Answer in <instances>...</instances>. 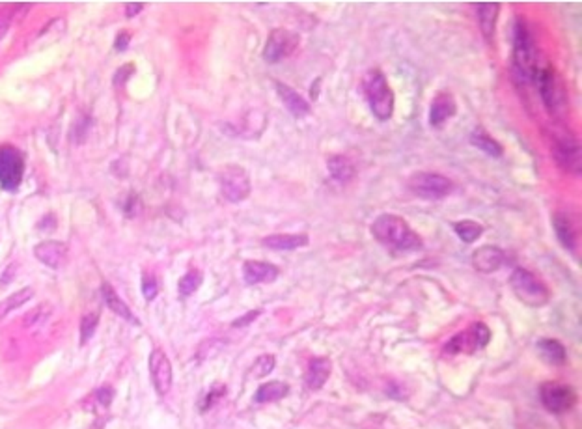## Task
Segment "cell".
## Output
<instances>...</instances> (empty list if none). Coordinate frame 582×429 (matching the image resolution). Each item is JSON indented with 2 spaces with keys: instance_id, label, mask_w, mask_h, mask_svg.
<instances>
[{
  "instance_id": "f546056e",
  "label": "cell",
  "mask_w": 582,
  "mask_h": 429,
  "mask_svg": "<svg viewBox=\"0 0 582 429\" xmlns=\"http://www.w3.org/2000/svg\"><path fill=\"white\" fill-rule=\"evenodd\" d=\"M202 272L198 269H191L188 272H185L182 278H180V284H177V291L182 297H191L194 291L198 290L202 284Z\"/></svg>"
},
{
  "instance_id": "ffe728a7",
  "label": "cell",
  "mask_w": 582,
  "mask_h": 429,
  "mask_svg": "<svg viewBox=\"0 0 582 429\" xmlns=\"http://www.w3.org/2000/svg\"><path fill=\"white\" fill-rule=\"evenodd\" d=\"M332 372V362L325 357H316L310 360L307 370V385L310 390H321Z\"/></svg>"
},
{
  "instance_id": "60d3db41",
  "label": "cell",
  "mask_w": 582,
  "mask_h": 429,
  "mask_svg": "<svg viewBox=\"0 0 582 429\" xmlns=\"http://www.w3.org/2000/svg\"><path fill=\"white\" fill-rule=\"evenodd\" d=\"M138 209H140V202H138L137 196H129L127 198L126 206H124V211H126L127 217H135V214H138Z\"/></svg>"
},
{
  "instance_id": "4316f807",
  "label": "cell",
  "mask_w": 582,
  "mask_h": 429,
  "mask_svg": "<svg viewBox=\"0 0 582 429\" xmlns=\"http://www.w3.org/2000/svg\"><path fill=\"white\" fill-rule=\"evenodd\" d=\"M470 144L482 150L483 153H487L491 157H502L504 155V148L501 146V142H496L491 134H487L483 129H474L472 134H470Z\"/></svg>"
},
{
  "instance_id": "f1b7e54d",
  "label": "cell",
  "mask_w": 582,
  "mask_h": 429,
  "mask_svg": "<svg viewBox=\"0 0 582 429\" xmlns=\"http://www.w3.org/2000/svg\"><path fill=\"white\" fill-rule=\"evenodd\" d=\"M454 232L459 239L463 243H474L482 237V234L485 232V228L482 224H478L474 221H459L454 224Z\"/></svg>"
},
{
  "instance_id": "30bf717a",
  "label": "cell",
  "mask_w": 582,
  "mask_h": 429,
  "mask_svg": "<svg viewBox=\"0 0 582 429\" xmlns=\"http://www.w3.org/2000/svg\"><path fill=\"white\" fill-rule=\"evenodd\" d=\"M299 41H301V38L293 30H288V28L271 30L267 41H265V47H263V60L269 63H278L282 60H286L297 51Z\"/></svg>"
},
{
  "instance_id": "603a6c76",
  "label": "cell",
  "mask_w": 582,
  "mask_h": 429,
  "mask_svg": "<svg viewBox=\"0 0 582 429\" xmlns=\"http://www.w3.org/2000/svg\"><path fill=\"white\" fill-rule=\"evenodd\" d=\"M262 245L271 248V250H295L301 246L308 245V235L307 234H273L269 237H263Z\"/></svg>"
},
{
  "instance_id": "8d00e7d4",
  "label": "cell",
  "mask_w": 582,
  "mask_h": 429,
  "mask_svg": "<svg viewBox=\"0 0 582 429\" xmlns=\"http://www.w3.org/2000/svg\"><path fill=\"white\" fill-rule=\"evenodd\" d=\"M113 398H114L113 386H101V388H97V390L94 392V399L101 405V407H108V405L113 403Z\"/></svg>"
},
{
  "instance_id": "2e32d148",
  "label": "cell",
  "mask_w": 582,
  "mask_h": 429,
  "mask_svg": "<svg viewBox=\"0 0 582 429\" xmlns=\"http://www.w3.org/2000/svg\"><path fill=\"white\" fill-rule=\"evenodd\" d=\"M457 112V103L454 99V95L448 92H438L433 97L431 107H429V126L431 127H443L446 121L454 118Z\"/></svg>"
},
{
  "instance_id": "277c9868",
  "label": "cell",
  "mask_w": 582,
  "mask_h": 429,
  "mask_svg": "<svg viewBox=\"0 0 582 429\" xmlns=\"http://www.w3.org/2000/svg\"><path fill=\"white\" fill-rule=\"evenodd\" d=\"M510 288H512V291H514L515 297L519 299L521 303H525L526 306H532V308L545 306V304L549 303V299H551L549 288L534 272L526 271L523 267H517L512 272Z\"/></svg>"
},
{
  "instance_id": "ab89813d",
  "label": "cell",
  "mask_w": 582,
  "mask_h": 429,
  "mask_svg": "<svg viewBox=\"0 0 582 429\" xmlns=\"http://www.w3.org/2000/svg\"><path fill=\"white\" fill-rule=\"evenodd\" d=\"M260 314H262V310H252V312H249V314H244L243 317L235 319V321H233V327H246V325H251V323L260 316Z\"/></svg>"
},
{
  "instance_id": "d6a6232c",
  "label": "cell",
  "mask_w": 582,
  "mask_h": 429,
  "mask_svg": "<svg viewBox=\"0 0 582 429\" xmlns=\"http://www.w3.org/2000/svg\"><path fill=\"white\" fill-rule=\"evenodd\" d=\"M50 316V306L49 304H39L38 308H34L30 314H26L23 323L25 327H34V325H41V323Z\"/></svg>"
},
{
  "instance_id": "52a82bcc",
  "label": "cell",
  "mask_w": 582,
  "mask_h": 429,
  "mask_svg": "<svg viewBox=\"0 0 582 429\" xmlns=\"http://www.w3.org/2000/svg\"><path fill=\"white\" fill-rule=\"evenodd\" d=\"M219 185L220 192H222V196L228 202H243V200H246L251 196L252 185L249 172L244 170L243 166H237V164L224 166L219 172Z\"/></svg>"
},
{
  "instance_id": "b9f144b4",
  "label": "cell",
  "mask_w": 582,
  "mask_h": 429,
  "mask_svg": "<svg viewBox=\"0 0 582 429\" xmlns=\"http://www.w3.org/2000/svg\"><path fill=\"white\" fill-rule=\"evenodd\" d=\"M142 8H144V2H129L126 6V15L127 17H135L142 12Z\"/></svg>"
},
{
  "instance_id": "d4e9b609",
  "label": "cell",
  "mask_w": 582,
  "mask_h": 429,
  "mask_svg": "<svg viewBox=\"0 0 582 429\" xmlns=\"http://www.w3.org/2000/svg\"><path fill=\"white\" fill-rule=\"evenodd\" d=\"M289 386L282 381H269V383H263L260 385V388L254 394V401L256 403H273V401H278L284 396H288Z\"/></svg>"
},
{
  "instance_id": "836d02e7",
  "label": "cell",
  "mask_w": 582,
  "mask_h": 429,
  "mask_svg": "<svg viewBox=\"0 0 582 429\" xmlns=\"http://www.w3.org/2000/svg\"><path fill=\"white\" fill-rule=\"evenodd\" d=\"M90 123H92V121L88 120V118H81V120L73 123V133H71V140H73L75 144H82V142L86 140L88 131H90Z\"/></svg>"
},
{
  "instance_id": "6da1fadb",
  "label": "cell",
  "mask_w": 582,
  "mask_h": 429,
  "mask_svg": "<svg viewBox=\"0 0 582 429\" xmlns=\"http://www.w3.org/2000/svg\"><path fill=\"white\" fill-rule=\"evenodd\" d=\"M371 235L381 245L392 248L396 252H414L422 248L420 235L409 226L407 221L394 213H382L371 224Z\"/></svg>"
},
{
  "instance_id": "d590c367",
  "label": "cell",
  "mask_w": 582,
  "mask_h": 429,
  "mask_svg": "<svg viewBox=\"0 0 582 429\" xmlns=\"http://www.w3.org/2000/svg\"><path fill=\"white\" fill-rule=\"evenodd\" d=\"M224 394H226V386L215 385L213 388H211V392H209V394H207L206 398H204V403L200 405V409L202 410H207V409H209V407H213L215 401H217V399L222 398Z\"/></svg>"
},
{
  "instance_id": "4fadbf2b",
  "label": "cell",
  "mask_w": 582,
  "mask_h": 429,
  "mask_svg": "<svg viewBox=\"0 0 582 429\" xmlns=\"http://www.w3.org/2000/svg\"><path fill=\"white\" fill-rule=\"evenodd\" d=\"M150 373L159 396L168 394L172 388V364L163 349H153L150 355Z\"/></svg>"
},
{
  "instance_id": "ba28073f",
  "label": "cell",
  "mask_w": 582,
  "mask_h": 429,
  "mask_svg": "<svg viewBox=\"0 0 582 429\" xmlns=\"http://www.w3.org/2000/svg\"><path fill=\"white\" fill-rule=\"evenodd\" d=\"M409 189L426 200H440L450 194L454 183L450 179L435 172H416L409 179Z\"/></svg>"
},
{
  "instance_id": "cb8c5ba5",
  "label": "cell",
  "mask_w": 582,
  "mask_h": 429,
  "mask_svg": "<svg viewBox=\"0 0 582 429\" xmlns=\"http://www.w3.org/2000/svg\"><path fill=\"white\" fill-rule=\"evenodd\" d=\"M327 168L331 172L332 179L338 181V183H349L351 179L355 177V164L344 155H332L327 161Z\"/></svg>"
},
{
  "instance_id": "7bdbcfd3",
  "label": "cell",
  "mask_w": 582,
  "mask_h": 429,
  "mask_svg": "<svg viewBox=\"0 0 582 429\" xmlns=\"http://www.w3.org/2000/svg\"><path fill=\"white\" fill-rule=\"evenodd\" d=\"M129 39H131V36L127 34V32H122V34H118V38H116V49L118 51H126L127 45H129Z\"/></svg>"
},
{
  "instance_id": "5b68a950",
  "label": "cell",
  "mask_w": 582,
  "mask_h": 429,
  "mask_svg": "<svg viewBox=\"0 0 582 429\" xmlns=\"http://www.w3.org/2000/svg\"><path fill=\"white\" fill-rule=\"evenodd\" d=\"M552 157L556 161V164L562 170L570 172L573 176H581L582 170V155H581V144L579 140L570 133V131H556L552 137L551 146Z\"/></svg>"
},
{
  "instance_id": "9c48e42d",
  "label": "cell",
  "mask_w": 582,
  "mask_h": 429,
  "mask_svg": "<svg viewBox=\"0 0 582 429\" xmlns=\"http://www.w3.org/2000/svg\"><path fill=\"white\" fill-rule=\"evenodd\" d=\"M25 174V161L19 150L13 146H0V187L8 192L19 189L21 179Z\"/></svg>"
},
{
  "instance_id": "e575fe53",
  "label": "cell",
  "mask_w": 582,
  "mask_h": 429,
  "mask_svg": "<svg viewBox=\"0 0 582 429\" xmlns=\"http://www.w3.org/2000/svg\"><path fill=\"white\" fill-rule=\"evenodd\" d=\"M157 291H159V288H157L155 278L151 275H144L142 277V295H144L146 301H153L157 297Z\"/></svg>"
},
{
  "instance_id": "e0dca14e",
  "label": "cell",
  "mask_w": 582,
  "mask_h": 429,
  "mask_svg": "<svg viewBox=\"0 0 582 429\" xmlns=\"http://www.w3.org/2000/svg\"><path fill=\"white\" fill-rule=\"evenodd\" d=\"M243 278L249 286L269 284L278 278V267L269 263V261L249 259V261H244L243 266Z\"/></svg>"
},
{
  "instance_id": "7402d4cb",
  "label": "cell",
  "mask_w": 582,
  "mask_h": 429,
  "mask_svg": "<svg viewBox=\"0 0 582 429\" xmlns=\"http://www.w3.org/2000/svg\"><path fill=\"white\" fill-rule=\"evenodd\" d=\"M101 297H103V303L107 304L108 310H113L116 316H119L122 319H126V321L133 323V325H140V321H138V317L135 316L131 312V308L127 306L122 299H119V295L116 293V291L113 290V286L110 284H101Z\"/></svg>"
},
{
  "instance_id": "9a60e30c",
  "label": "cell",
  "mask_w": 582,
  "mask_h": 429,
  "mask_svg": "<svg viewBox=\"0 0 582 429\" xmlns=\"http://www.w3.org/2000/svg\"><path fill=\"white\" fill-rule=\"evenodd\" d=\"M504 259H506L504 250L493 245L480 246L478 250L472 252V266H474L476 271L485 272V275L498 271L504 263Z\"/></svg>"
},
{
  "instance_id": "8992f818",
  "label": "cell",
  "mask_w": 582,
  "mask_h": 429,
  "mask_svg": "<svg viewBox=\"0 0 582 429\" xmlns=\"http://www.w3.org/2000/svg\"><path fill=\"white\" fill-rule=\"evenodd\" d=\"M538 84L539 97L543 101V107L549 114H558L565 105V92H563L562 81L558 77L556 70L552 66L539 68L538 75L534 79Z\"/></svg>"
},
{
  "instance_id": "3957f363",
  "label": "cell",
  "mask_w": 582,
  "mask_h": 429,
  "mask_svg": "<svg viewBox=\"0 0 582 429\" xmlns=\"http://www.w3.org/2000/svg\"><path fill=\"white\" fill-rule=\"evenodd\" d=\"M364 94L368 99L369 110L379 121H388L394 114V92L388 84L381 70H369L364 77Z\"/></svg>"
},
{
  "instance_id": "83f0119b",
  "label": "cell",
  "mask_w": 582,
  "mask_h": 429,
  "mask_svg": "<svg viewBox=\"0 0 582 429\" xmlns=\"http://www.w3.org/2000/svg\"><path fill=\"white\" fill-rule=\"evenodd\" d=\"M32 297H34V290H32V288H23V290L15 291L13 295L4 299V301L0 303V321L6 317L8 314H12L13 310L21 308L23 304L28 303Z\"/></svg>"
},
{
  "instance_id": "4dcf8cb0",
  "label": "cell",
  "mask_w": 582,
  "mask_h": 429,
  "mask_svg": "<svg viewBox=\"0 0 582 429\" xmlns=\"http://www.w3.org/2000/svg\"><path fill=\"white\" fill-rule=\"evenodd\" d=\"M276 359L273 355H262L254 360V364L251 366V372H249V377L254 379H262L267 377L273 370H275Z\"/></svg>"
},
{
  "instance_id": "44dd1931",
  "label": "cell",
  "mask_w": 582,
  "mask_h": 429,
  "mask_svg": "<svg viewBox=\"0 0 582 429\" xmlns=\"http://www.w3.org/2000/svg\"><path fill=\"white\" fill-rule=\"evenodd\" d=\"M552 226H554V234H556L560 245L575 252L576 250V230L573 226V221L565 213H554L552 214Z\"/></svg>"
},
{
  "instance_id": "f35d334b",
  "label": "cell",
  "mask_w": 582,
  "mask_h": 429,
  "mask_svg": "<svg viewBox=\"0 0 582 429\" xmlns=\"http://www.w3.org/2000/svg\"><path fill=\"white\" fill-rule=\"evenodd\" d=\"M15 272H17V263H10L4 275L0 277V288H6L8 284H12V280H15Z\"/></svg>"
},
{
  "instance_id": "5bb4252c",
  "label": "cell",
  "mask_w": 582,
  "mask_h": 429,
  "mask_svg": "<svg viewBox=\"0 0 582 429\" xmlns=\"http://www.w3.org/2000/svg\"><path fill=\"white\" fill-rule=\"evenodd\" d=\"M34 256L49 269H60L68 263V245L62 241H41L34 246Z\"/></svg>"
},
{
  "instance_id": "7a4b0ae2",
  "label": "cell",
  "mask_w": 582,
  "mask_h": 429,
  "mask_svg": "<svg viewBox=\"0 0 582 429\" xmlns=\"http://www.w3.org/2000/svg\"><path fill=\"white\" fill-rule=\"evenodd\" d=\"M538 47L530 28L523 19L514 26V70L523 82H534L539 71Z\"/></svg>"
},
{
  "instance_id": "d6986e66",
  "label": "cell",
  "mask_w": 582,
  "mask_h": 429,
  "mask_svg": "<svg viewBox=\"0 0 582 429\" xmlns=\"http://www.w3.org/2000/svg\"><path fill=\"white\" fill-rule=\"evenodd\" d=\"M276 94L280 95L284 107L288 108L295 118H302V116H307V114H310V110H312L310 103H308L299 92H295L291 86L284 84V82H276Z\"/></svg>"
},
{
  "instance_id": "8fae6325",
  "label": "cell",
  "mask_w": 582,
  "mask_h": 429,
  "mask_svg": "<svg viewBox=\"0 0 582 429\" xmlns=\"http://www.w3.org/2000/svg\"><path fill=\"white\" fill-rule=\"evenodd\" d=\"M491 340V330L483 323H472V327L459 332L445 346L446 355H470L485 348Z\"/></svg>"
},
{
  "instance_id": "74e56055",
  "label": "cell",
  "mask_w": 582,
  "mask_h": 429,
  "mask_svg": "<svg viewBox=\"0 0 582 429\" xmlns=\"http://www.w3.org/2000/svg\"><path fill=\"white\" fill-rule=\"evenodd\" d=\"M133 71H135V66H133V63L122 66V68L116 71V75H114V84H116V86H124L127 82V79L133 75Z\"/></svg>"
},
{
  "instance_id": "ee69618b",
  "label": "cell",
  "mask_w": 582,
  "mask_h": 429,
  "mask_svg": "<svg viewBox=\"0 0 582 429\" xmlns=\"http://www.w3.org/2000/svg\"><path fill=\"white\" fill-rule=\"evenodd\" d=\"M8 28H10V21L4 19V17H2V19H0V39H2V38H4V36H6Z\"/></svg>"
},
{
  "instance_id": "1f68e13d",
  "label": "cell",
  "mask_w": 582,
  "mask_h": 429,
  "mask_svg": "<svg viewBox=\"0 0 582 429\" xmlns=\"http://www.w3.org/2000/svg\"><path fill=\"white\" fill-rule=\"evenodd\" d=\"M99 323V312H88L81 319V343H88V340L94 336L95 328Z\"/></svg>"
},
{
  "instance_id": "ac0fdd59",
  "label": "cell",
  "mask_w": 582,
  "mask_h": 429,
  "mask_svg": "<svg viewBox=\"0 0 582 429\" xmlns=\"http://www.w3.org/2000/svg\"><path fill=\"white\" fill-rule=\"evenodd\" d=\"M472 8L476 10V17H478V25H480L483 38L491 43L495 38V26L498 15H501V4L498 2H474Z\"/></svg>"
},
{
  "instance_id": "484cf974",
  "label": "cell",
  "mask_w": 582,
  "mask_h": 429,
  "mask_svg": "<svg viewBox=\"0 0 582 429\" xmlns=\"http://www.w3.org/2000/svg\"><path fill=\"white\" fill-rule=\"evenodd\" d=\"M538 351L541 355V359L547 360L549 364H554V366H560L565 362L568 359V353H565V348L558 340H552V338H543V340L538 341Z\"/></svg>"
},
{
  "instance_id": "7c38bea8",
  "label": "cell",
  "mask_w": 582,
  "mask_h": 429,
  "mask_svg": "<svg viewBox=\"0 0 582 429\" xmlns=\"http://www.w3.org/2000/svg\"><path fill=\"white\" fill-rule=\"evenodd\" d=\"M539 398H541L545 409L554 415H562L565 410H570L576 401L573 388L563 383H556V381L543 383L539 388Z\"/></svg>"
}]
</instances>
